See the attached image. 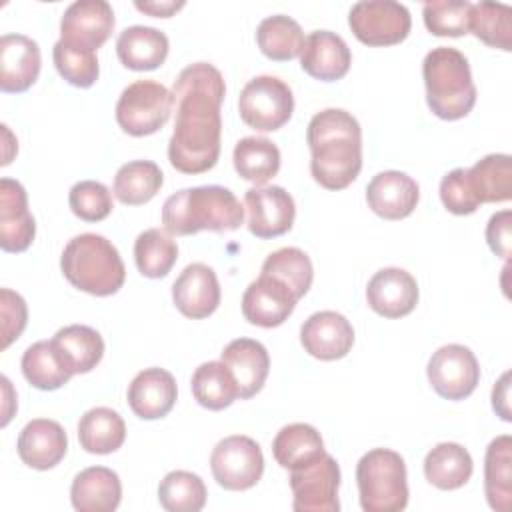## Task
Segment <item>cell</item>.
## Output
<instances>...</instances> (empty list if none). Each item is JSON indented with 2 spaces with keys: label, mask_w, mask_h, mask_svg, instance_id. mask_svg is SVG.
I'll return each mask as SVG.
<instances>
[{
  "label": "cell",
  "mask_w": 512,
  "mask_h": 512,
  "mask_svg": "<svg viewBox=\"0 0 512 512\" xmlns=\"http://www.w3.org/2000/svg\"><path fill=\"white\" fill-rule=\"evenodd\" d=\"M420 200L418 182L400 170L378 172L366 186V202L384 220L410 216Z\"/></svg>",
  "instance_id": "ffe728a7"
},
{
  "label": "cell",
  "mask_w": 512,
  "mask_h": 512,
  "mask_svg": "<svg viewBox=\"0 0 512 512\" xmlns=\"http://www.w3.org/2000/svg\"><path fill=\"white\" fill-rule=\"evenodd\" d=\"M60 270L74 288L92 296H112L126 280L118 248L94 232L78 234L64 246Z\"/></svg>",
  "instance_id": "277c9868"
},
{
  "label": "cell",
  "mask_w": 512,
  "mask_h": 512,
  "mask_svg": "<svg viewBox=\"0 0 512 512\" xmlns=\"http://www.w3.org/2000/svg\"><path fill=\"white\" fill-rule=\"evenodd\" d=\"M36 236V220L28 210V194L18 180H0V248L24 252Z\"/></svg>",
  "instance_id": "d6986e66"
},
{
  "label": "cell",
  "mask_w": 512,
  "mask_h": 512,
  "mask_svg": "<svg viewBox=\"0 0 512 512\" xmlns=\"http://www.w3.org/2000/svg\"><path fill=\"white\" fill-rule=\"evenodd\" d=\"M292 508L296 512H338L340 466L324 452L318 460L290 470Z\"/></svg>",
  "instance_id": "8fae6325"
},
{
  "label": "cell",
  "mask_w": 512,
  "mask_h": 512,
  "mask_svg": "<svg viewBox=\"0 0 512 512\" xmlns=\"http://www.w3.org/2000/svg\"><path fill=\"white\" fill-rule=\"evenodd\" d=\"M0 316H2V348H8L26 328L28 308L24 298L10 288L0 290Z\"/></svg>",
  "instance_id": "7dc6e473"
},
{
  "label": "cell",
  "mask_w": 512,
  "mask_h": 512,
  "mask_svg": "<svg viewBox=\"0 0 512 512\" xmlns=\"http://www.w3.org/2000/svg\"><path fill=\"white\" fill-rule=\"evenodd\" d=\"M508 380H510V372H504L502 376H500V380L494 384V388H492V408H494V412H498V416L502 418V420H506V422H510L512 420V416H510V402H508V392H510V384H508Z\"/></svg>",
  "instance_id": "681fc988"
},
{
  "label": "cell",
  "mask_w": 512,
  "mask_h": 512,
  "mask_svg": "<svg viewBox=\"0 0 512 512\" xmlns=\"http://www.w3.org/2000/svg\"><path fill=\"white\" fill-rule=\"evenodd\" d=\"M52 344L72 370V374H86L96 368L104 356V340L98 330L86 324H70L60 328Z\"/></svg>",
  "instance_id": "4dcf8cb0"
},
{
  "label": "cell",
  "mask_w": 512,
  "mask_h": 512,
  "mask_svg": "<svg viewBox=\"0 0 512 512\" xmlns=\"http://www.w3.org/2000/svg\"><path fill=\"white\" fill-rule=\"evenodd\" d=\"M418 282L404 268H382L366 286L368 306L384 318L408 316L418 304Z\"/></svg>",
  "instance_id": "e0dca14e"
},
{
  "label": "cell",
  "mask_w": 512,
  "mask_h": 512,
  "mask_svg": "<svg viewBox=\"0 0 512 512\" xmlns=\"http://www.w3.org/2000/svg\"><path fill=\"white\" fill-rule=\"evenodd\" d=\"M128 406L142 420L164 418L176 404L174 376L164 368H144L128 386Z\"/></svg>",
  "instance_id": "cb8c5ba5"
},
{
  "label": "cell",
  "mask_w": 512,
  "mask_h": 512,
  "mask_svg": "<svg viewBox=\"0 0 512 512\" xmlns=\"http://www.w3.org/2000/svg\"><path fill=\"white\" fill-rule=\"evenodd\" d=\"M204 480L188 470L168 472L158 486V502L168 512H198L206 504Z\"/></svg>",
  "instance_id": "60d3db41"
},
{
  "label": "cell",
  "mask_w": 512,
  "mask_h": 512,
  "mask_svg": "<svg viewBox=\"0 0 512 512\" xmlns=\"http://www.w3.org/2000/svg\"><path fill=\"white\" fill-rule=\"evenodd\" d=\"M164 184L160 166L152 160H132L118 168L112 192L126 206L150 202Z\"/></svg>",
  "instance_id": "d590c367"
},
{
  "label": "cell",
  "mask_w": 512,
  "mask_h": 512,
  "mask_svg": "<svg viewBox=\"0 0 512 512\" xmlns=\"http://www.w3.org/2000/svg\"><path fill=\"white\" fill-rule=\"evenodd\" d=\"M238 112L244 124L258 132L282 128L294 112L290 86L276 76H256L246 82L238 98Z\"/></svg>",
  "instance_id": "ba28073f"
},
{
  "label": "cell",
  "mask_w": 512,
  "mask_h": 512,
  "mask_svg": "<svg viewBox=\"0 0 512 512\" xmlns=\"http://www.w3.org/2000/svg\"><path fill=\"white\" fill-rule=\"evenodd\" d=\"M70 500L78 512H112L122 500L120 478L106 466L84 468L72 480Z\"/></svg>",
  "instance_id": "484cf974"
},
{
  "label": "cell",
  "mask_w": 512,
  "mask_h": 512,
  "mask_svg": "<svg viewBox=\"0 0 512 512\" xmlns=\"http://www.w3.org/2000/svg\"><path fill=\"white\" fill-rule=\"evenodd\" d=\"M440 200L444 208L456 216H466L478 210V200L470 190L466 168H454L440 180Z\"/></svg>",
  "instance_id": "bcb514c9"
},
{
  "label": "cell",
  "mask_w": 512,
  "mask_h": 512,
  "mask_svg": "<svg viewBox=\"0 0 512 512\" xmlns=\"http://www.w3.org/2000/svg\"><path fill=\"white\" fill-rule=\"evenodd\" d=\"M244 224V206L224 186H194L168 196L162 206V226L170 236H190L202 230L230 232Z\"/></svg>",
  "instance_id": "3957f363"
},
{
  "label": "cell",
  "mask_w": 512,
  "mask_h": 512,
  "mask_svg": "<svg viewBox=\"0 0 512 512\" xmlns=\"http://www.w3.org/2000/svg\"><path fill=\"white\" fill-rule=\"evenodd\" d=\"M468 0H428L422 6L424 26L434 36H464L470 22Z\"/></svg>",
  "instance_id": "ee69618b"
},
{
  "label": "cell",
  "mask_w": 512,
  "mask_h": 512,
  "mask_svg": "<svg viewBox=\"0 0 512 512\" xmlns=\"http://www.w3.org/2000/svg\"><path fill=\"white\" fill-rule=\"evenodd\" d=\"M296 302V294L282 280L260 272L242 294V314L254 326L276 328L288 320Z\"/></svg>",
  "instance_id": "9a60e30c"
},
{
  "label": "cell",
  "mask_w": 512,
  "mask_h": 512,
  "mask_svg": "<svg viewBox=\"0 0 512 512\" xmlns=\"http://www.w3.org/2000/svg\"><path fill=\"white\" fill-rule=\"evenodd\" d=\"M468 32L492 48L512 50V8L502 2L482 0L470 6Z\"/></svg>",
  "instance_id": "f35d334b"
},
{
  "label": "cell",
  "mask_w": 512,
  "mask_h": 512,
  "mask_svg": "<svg viewBox=\"0 0 512 512\" xmlns=\"http://www.w3.org/2000/svg\"><path fill=\"white\" fill-rule=\"evenodd\" d=\"M510 226H512V212L510 210H502V212L492 214L488 224H486V242H488L490 250L500 258L510 256V244H512Z\"/></svg>",
  "instance_id": "c3c4849f"
},
{
  "label": "cell",
  "mask_w": 512,
  "mask_h": 512,
  "mask_svg": "<svg viewBox=\"0 0 512 512\" xmlns=\"http://www.w3.org/2000/svg\"><path fill=\"white\" fill-rule=\"evenodd\" d=\"M324 452L326 450H324V440L320 432L314 426L304 422H294L284 426L272 442L274 460L286 470L302 468L318 460Z\"/></svg>",
  "instance_id": "1f68e13d"
},
{
  "label": "cell",
  "mask_w": 512,
  "mask_h": 512,
  "mask_svg": "<svg viewBox=\"0 0 512 512\" xmlns=\"http://www.w3.org/2000/svg\"><path fill=\"white\" fill-rule=\"evenodd\" d=\"M356 484L364 512H400L408 504L406 462L390 448H372L358 460Z\"/></svg>",
  "instance_id": "8992f818"
},
{
  "label": "cell",
  "mask_w": 512,
  "mask_h": 512,
  "mask_svg": "<svg viewBox=\"0 0 512 512\" xmlns=\"http://www.w3.org/2000/svg\"><path fill=\"white\" fill-rule=\"evenodd\" d=\"M18 456L34 470H50L66 456L68 436L56 420L34 418L18 434Z\"/></svg>",
  "instance_id": "603a6c76"
},
{
  "label": "cell",
  "mask_w": 512,
  "mask_h": 512,
  "mask_svg": "<svg viewBox=\"0 0 512 512\" xmlns=\"http://www.w3.org/2000/svg\"><path fill=\"white\" fill-rule=\"evenodd\" d=\"M260 272L282 280L296 294L298 300L310 290L314 280L310 256L294 246L278 248L272 254H268Z\"/></svg>",
  "instance_id": "b9f144b4"
},
{
  "label": "cell",
  "mask_w": 512,
  "mask_h": 512,
  "mask_svg": "<svg viewBox=\"0 0 512 512\" xmlns=\"http://www.w3.org/2000/svg\"><path fill=\"white\" fill-rule=\"evenodd\" d=\"M22 374L38 390H58L74 376L52 340H40L22 354Z\"/></svg>",
  "instance_id": "e575fe53"
},
{
  "label": "cell",
  "mask_w": 512,
  "mask_h": 512,
  "mask_svg": "<svg viewBox=\"0 0 512 512\" xmlns=\"http://www.w3.org/2000/svg\"><path fill=\"white\" fill-rule=\"evenodd\" d=\"M68 204L72 214L84 222H100L114 208L110 190L98 180L76 182L68 192Z\"/></svg>",
  "instance_id": "f6af8a7d"
},
{
  "label": "cell",
  "mask_w": 512,
  "mask_h": 512,
  "mask_svg": "<svg viewBox=\"0 0 512 512\" xmlns=\"http://www.w3.org/2000/svg\"><path fill=\"white\" fill-rule=\"evenodd\" d=\"M428 108L442 120H460L476 104L468 58L452 46L432 48L422 62Z\"/></svg>",
  "instance_id": "5b68a950"
},
{
  "label": "cell",
  "mask_w": 512,
  "mask_h": 512,
  "mask_svg": "<svg viewBox=\"0 0 512 512\" xmlns=\"http://www.w3.org/2000/svg\"><path fill=\"white\" fill-rule=\"evenodd\" d=\"M234 168L244 180L264 186L280 170V150L264 136L240 138L232 152Z\"/></svg>",
  "instance_id": "836d02e7"
},
{
  "label": "cell",
  "mask_w": 512,
  "mask_h": 512,
  "mask_svg": "<svg viewBox=\"0 0 512 512\" xmlns=\"http://www.w3.org/2000/svg\"><path fill=\"white\" fill-rule=\"evenodd\" d=\"M42 56L36 40L24 34H4L0 38V90L26 92L40 74Z\"/></svg>",
  "instance_id": "7402d4cb"
},
{
  "label": "cell",
  "mask_w": 512,
  "mask_h": 512,
  "mask_svg": "<svg viewBox=\"0 0 512 512\" xmlns=\"http://www.w3.org/2000/svg\"><path fill=\"white\" fill-rule=\"evenodd\" d=\"M248 230L260 240L286 234L296 218V204L282 186H254L244 194Z\"/></svg>",
  "instance_id": "4fadbf2b"
},
{
  "label": "cell",
  "mask_w": 512,
  "mask_h": 512,
  "mask_svg": "<svg viewBox=\"0 0 512 512\" xmlns=\"http://www.w3.org/2000/svg\"><path fill=\"white\" fill-rule=\"evenodd\" d=\"M210 470L224 490H248L256 486L264 474V456L256 440L234 434L214 446Z\"/></svg>",
  "instance_id": "30bf717a"
},
{
  "label": "cell",
  "mask_w": 512,
  "mask_h": 512,
  "mask_svg": "<svg viewBox=\"0 0 512 512\" xmlns=\"http://www.w3.org/2000/svg\"><path fill=\"white\" fill-rule=\"evenodd\" d=\"M312 178L326 190L350 186L362 170V128L342 108L316 112L306 128Z\"/></svg>",
  "instance_id": "7a4b0ae2"
},
{
  "label": "cell",
  "mask_w": 512,
  "mask_h": 512,
  "mask_svg": "<svg viewBox=\"0 0 512 512\" xmlns=\"http://www.w3.org/2000/svg\"><path fill=\"white\" fill-rule=\"evenodd\" d=\"M426 374L434 392L446 400L468 398L480 382L478 360L464 344L440 346L430 356Z\"/></svg>",
  "instance_id": "7c38bea8"
},
{
  "label": "cell",
  "mask_w": 512,
  "mask_h": 512,
  "mask_svg": "<svg viewBox=\"0 0 512 512\" xmlns=\"http://www.w3.org/2000/svg\"><path fill=\"white\" fill-rule=\"evenodd\" d=\"M174 108L172 90L156 80H134L116 102V122L130 136L158 132Z\"/></svg>",
  "instance_id": "52a82bcc"
},
{
  "label": "cell",
  "mask_w": 512,
  "mask_h": 512,
  "mask_svg": "<svg viewBox=\"0 0 512 512\" xmlns=\"http://www.w3.org/2000/svg\"><path fill=\"white\" fill-rule=\"evenodd\" d=\"M220 296L216 272L202 262L188 264L172 284V300L176 308L192 320H202L214 314Z\"/></svg>",
  "instance_id": "ac0fdd59"
},
{
  "label": "cell",
  "mask_w": 512,
  "mask_h": 512,
  "mask_svg": "<svg viewBox=\"0 0 512 512\" xmlns=\"http://www.w3.org/2000/svg\"><path fill=\"white\" fill-rule=\"evenodd\" d=\"M134 6L140 10V12H146L150 16H156V18H170L174 12H178L180 8H184V0H148V2H142V0H136Z\"/></svg>",
  "instance_id": "f907efd6"
},
{
  "label": "cell",
  "mask_w": 512,
  "mask_h": 512,
  "mask_svg": "<svg viewBox=\"0 0 512 512\" xmlns=\"http://www.w3.org/2000/svg\"><path fill=\"white\" fill-rule=\"evenodd\" d=\"M226 86L220 70L208 62L186 66L172 86L176 104L174 132L168 142V160L182 174H202L216 166L220 156Z\"/></svg>",
  "instance_id": "6da1fadb"
},
{
  "label": "cell",
  "mask_w": 512,
  "mask_h": 512,
  "mask_svg": "<svg viewBox=\"0 0 512 512\" xmlns=\"http://www.w3.org/2000/svg\"><path fill=\"white\" fill-rule=\"evenodd\" d=\"M300 342L304 350L318 360H338L352 350L354 328L340 312L320 310L304 320Z\"/></svg>",
  "instance_id": "2e32d148"
},
{
  "label": "cell",
  "mask_w": 512,
  "mask_h": 512,
  "mask_svg": "<svg viewBox=\"0 0 512 512\" xmlns=\"http://www.w3.org/2000/svg\"><path fill=\"white\" fill-rule=\"evenodd\" d=\"M114 10L106 0H76L60 18V40L96 52L112 34Z\"/></svg>",
  "instance_id": "5bb4252c"
},
{
  "label": "cell",
  "mask_w": 512,
  "mask_h": 512,
  "mask_svg": "<svg viewBox=\"0 0 512 512\" xmlns=\"http://www.w3.org/2000/svg\"><path fill=\"white\" fill-rule=\"evenodd\" d=\"M256 44L266 58L284 62L300 56L304 46V32L294 18L286 14H274L258 24Z\"/></svg>",
  "instance_id": "74e56055"
},
{
  "label": "cell",
  "mask_w": 512,
  "mask_h": 512,
  "mask_svg": "<svg viewBox=\"0 0 512 512\" xmlns=\"http://www.w3.org/2000/svg\"><path fill=\"white\" fill-rule=\"evenodd\" d=\"M468 184L478 204L508 202L512 198V158L508 154H488L472 168H466Z\"/></svg>",
  "instance_id": "f546056e"
},
{
  "label": "cell",
  "mask_w": 512,
  "mask_h": 512,
  "mask_svg": "<svg viewBox=\"0 0 512 512\" xmlns=\"http://www.w3.org/2000/svg\"><path fill=\"white\" fill-rule=\"evenodd\" d=\"M78 440L90 454H112L126 440V424L116 410L96 406L80 418Z\"/></svg>",
  "instance_id": "d6a6232c"
},
{
  "label": "cell",
  "mask_w": 512,
  "mask_h": 512,
  "mask_svg": "<svg viewBox=\"0 0 512 512\" xmlns=\"http://www.w3.org/2000/svg\"><path fill=\"white\" fill-rule=\"evenodd\" d=\"M220 360L230 368L242 400L256 396L270 372V356L262 342L236 338L220 352Z\"/></svg>",
  "instance_id": "d4e9b609"
},
{
  "label": "cell",
  "mask_w": 512,
  "mask_h": 512,
  "mask_svg": "<svg viewBox=\"0 0 512 512\" xmlns=\"http://www.w3.org/2000/svg\"><path fill=\"white\" fill-rule=\"evenodd\" d=\"M52 60L58 74L76 88H90L100 74L98 56L92 50H84L64 40H58L52 48Z\"/></svg>",
  "instance_id": "7bdbcfd3"
},
{
  "label": "cell",
  "mask_w": 512,
  "mask_h": 512,
  "mask_svg": "<svg viewBox=\"0 0 512 512\" xmlns=\"http://www.w3.org/2000/svg\"><path fill=\"white\" fill-rule=\"evenodd\" d=\"M348 24L352 34L366 46H394L410 34L412 16L400 2L364 0L350 8Z\"/></svg>",
  "instance_id": "9c48e42d"
},
{
  "label": "cell",
  "mask_w": 512,
  "mask_h": 512,
  "mask_svg": "<svg viewBox=\"0 0 512 512\" xmlns=\"http://www.w3.org/2000/svg\"><path fill=\"white\" fill-rule=\"evenodd\" d=\"M190 386L194 400L208 410H224L240 398L238 384L222 360L200 364L192 374Z\"/></svg>",
  "instance_id": "8d00e7d4"
},
{
  "label": "cell",
  "mask_w": 512,
  "mask_h": 512,
  "mask_svg": "<svg viewBox=\"0 0 512 512\" xmlns=\"http://www.w3.org/2000/svg\"><path fill=\"white\" fill-rule=\"evenodd\" d=\"M350 64V48L336 32L314 30L304 38L300 66L308 76L322 82H334L348 74Z\"/></svg>",
  "instance_id": "44dd1931"
},
{
  "label": "cell",
  "mask_w": 512,
  "mask_h": 512,
  "mask_svg": "<svg viewBox=\"0 0 512 512\" xmlns=\"http://www.w3.org/2000/svg\"><path fill=\"white\" fill-rule=\"evenodd\" d=\"M170 50L168 36L152 26H128L116 38L118 60L130 70H156Z\"/></svg>",
  "instance_id": "4316f807"
},
{
  "label": "cell",
  "mask_w": 512,
  "mask_h": 512,
  "mask_svg": "<svg viewBox=\"0 0 512 512\" xmlns=\"http://www.w3.org/2000/svg\"><path fill=\"white\" fill-rule=\"evenodd\" d=\"M178 260V244L166 230L148 228L134 242V262L142 276L164 278Z\"/></svg>",
  "instance_id": "ab89813d"
},
{
  "label": "cell",
  "mask_w": 512,
  "mask_h": 512,
  "mask_svg": "<svg viewBox=\"0 0 512 512\" xmlns=\"http://www.w3.org/2000/svg\"><path fill=\"white\" fill-rule=\"evenodd\" d=\"M472 470L470 452L456 442H440L424 458V476L440 490L462 488L470 480Z\"/></svg>",
  "instance_id": "83f0119b"
},
{
  "label": "cell",
  "mask_w": 512,
  "mask_h": 512,
  "mask_svg": "<svg viewBox=\"0 0 512 512\" xmlns=\"http://www.w3.org/2000/svg\"><path fill=\"white\" fill-rule=\"evenodd\" d=\"M484 494L492 510L508 512L512 502V438H494L484 456Z\"/></svg>",
  "instance_id": "f1b7e54d"
}]
</instances>
